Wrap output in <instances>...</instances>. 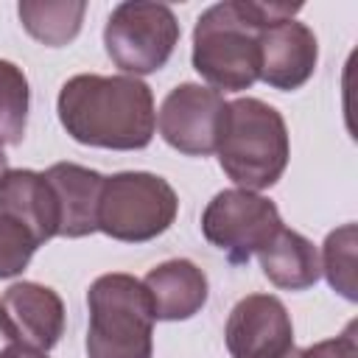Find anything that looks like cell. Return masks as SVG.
I'll list each match as a JSON object with an SVG mask.
<instances>
[{
    "instance_id": "cell-1",
    "label": "cell",
    "mask_w": 358,
    "mask_h": 358,
    "mask_svg": "<svg viewBox=\"0 0 358 358\" xmlns=\"http://www.w3.org/2000/svg\"><path fill=\"white\" fill-rule=\"evenodd\" d=\"M56 112L62 129L90 148L140 151L157 131L151 87L134 76L78 73L62 84Z\"/></svg>"
},
{
    "instance_id": "cell-2",
    "label": "cell",
    "mask_w": 358,
    "mask_h": 358,
    "mask_svg": "<svg viewBox=\"0 0 358 358\" xmlns=\"http://www.w3.org/2000/svg\"><path fill=\"white\" fill-rule=\"evenodd\" d=\"M299 3L224 0L199 14L193 28V70L215 92H241L257 81L260 31L294 20Z\"/></svg>"
},
{
    "instance_id": "cell-3",
    "label": "cell",
    "mask_w": 358,
    "mask_h": 358,
    "mask_svg": "<svg viewBox=\"0 0 358 358\" xmlns=\"http://www.w3.org/2000/svg\"><path fill=\"white\" fill-rule=\"evenodd\" d=\"M218 165L243 190H266L288 168L291 140L285 117L260 98H235L218 131Z\"/></svg>"
},
{
    "instance_id": "cell-4",
    "label": "cell",
    "mask_w": 358,
    "mask_h": 358,
    "mask_svg": "<svg viewBox=\"0 0 358 358\" xmlns=\"http://www.w3.org/2000/svg\"><path fill=\"white\" fill-rule=\"evenodd\" d=\"M87 358H151L154 313L143 282L131 274H101L87 288Z\"/></svg>"
},
{
    "instance_id": "cell-5",
    "label": "cell",
    "mask_w": 358,
    "mask_h": 358,
    "mask_svg": "<svg viewBox=\"0 0 358 358\" xmlns=\"http://www.w3.org/2000/svg\"><path fill=\"white\" fill-rule=\"evenodd\" d=\"M179 213V196L168 179L151 171L103 176L98 199V232L120 243H145L162 235Z\"/></svg>"
},
{
    "instance_id": "cell-6",
    "label": "cell",
    "mask_w": 358,
    "mask_h": 358,
    "mask_svg": "<svg viewBox=\"0 0 358 358\" xmlns=\"http://www.w3.org/2000/svg\"><path fill=\"white\" fill-rule=\"evenodd\" d=\"M182 28L165 3L126 0L117 3L103 25V48L123 76H148L168 64L179 45Z\"/></svg>"
},
{
    "instance_id": "cell-7",
    "label": "cell",
    "mask_w": 358,
    "mask_h": 358,
    "mask_svg": "<svg viewBox=\"0 0 358 358\" xmlns=\"http://www.w3.org/2000/svg\"><path fill=\"white\" fill-rule=\"evenodd\" d=\"M280 229L282 218L277 204L243 187L218 190L201 213L204 238L221 249L229 263H249V257L266 249Z\"/></svg>"
},
{
    "instance_id": "cell-8",
    "label": "cell",
    "mask_w": 358,
    "mask_h": 358,
    "mask_svg": "<svg viewBox=\"0 0 358 358\" xmlns=\"http://www.w3.org/2000/svg\"><path fill=\"white\" fill-rule=\"evenodd\" d=\"M224 109L221 92L193 81L176 84L157 112L159 137L185 157H210L218 145Z\"/></svg>"
},
{
    "instance_id": "cell-9",
    "label": "cell",
    "mask_w": 358,
    "mask_h": 358,
    "mask_svg": "<svg viewBox=\"0 0 358 358\" xmlns=\"http://www.w3.org/2000/svg\"><path fill=\"white\" fill-rule=\"evenodd\" d=\"M224 341L232 358H299L291 313L274 294H246L227 316Z\"/></svg>"
},
{
    "instance_id": "cell-10",
    "label": "cell",
    "mask_w": 358,
    "mask_h": 358,
    "mask_svg": "<svg viewBox=\"0 0 358 358\" xmlns=\"http://www.w3.org/2000/svg\"><path fill=\"white\" fill-rule=\"evenodd\" d=\"M319 62L316 34L299 22H277L257 36V78L274 90L291 92L310 81Z\"/></svg>"
},
{
    "instance_id": "cell-11",
    "label": "cell",
    "mask_w": 358,
    "mask_h": 358,
    "mask_svg": "<svg viewBox=\"0 0 358 358\" xmlns=\"http://www.w3.org/2000/svg\"><path fill=\"white\" fill-rule=\"evenodd\" d=\"M0 308L17 330V338L28 347L48 352L64 336V302L50 285L20 280L3 291Z\"/></svg>"
},
{
    "instance_id": "cell-12",
    "label": "cell",
    "mask_w": 358,
    "mask_h": 358,
    "mask_svg": "<svg viewBox=\"0 0 358 358\" xmlns=\"http://www.w3.org/2000/svg\"><path fill=\"white\" fill-rule=\"evenodd\" d=\"M140 282L148 294L154 322H187L210 296L207 274L187 257H173L148 268Z\"/></svg>"
},
{
    "instance_id": "cell-13",
    "label": "cell",
    "mask_w": 358,
    "mask_h": 358,
    "mask_svg": "<svg viewBox=\"0 0 358 358\" xmlns=\"http://www.w3.org/2000/svg\"><path fill=\"white\" fill-rule=\"evenodd\" d=\"M42 173L53 190L59 210L56 238H87L98 232V199L103 187V173L76 162H56Z\"/></svg>"
},
{
    "instance_id": "cell-14",
    "label": "cell",
    "mask_w": 358,
    "mask_h": 358,
    "mask_svg": "<svg viewBox=\"0 0 358 358\" xmlns=\"http://www.w3.org/2000/svg\"><path fill=\"white\" fill-rule=\"evenodd\" d=\"M0 210L22 218L39 241H50L59 235V210L53 190L42 171L31 168H8L0 179Z\"/></svg>"
},
{
    "instance_id": "cell-15",
    "label": "cell",
    "mask_w": 358,
    "mask_h": 358,
    "mask_svg": "<svg viewBox=\"0 0 358 358\" xmlns=\"http://www.w3.org/2000/svg\"><path fill=\"white\" fill-rule=\"evenodd\" d=\"M257 257H260V268H263L266 280L282 291L313 288L322 277V263H319L316 246L305 235H299L288 227H282L271 238V243L257 252Z\"/></svg>"
},
{
    "instance_id": "cell-16",
    "label": "cell",
    "mask_w": 358,
    "mask_h": 358,
    "mask_svg": "<svg viewBox=\"0 0 358 358\" xmlns=\"http://www.w3.org/2000/svg\"><path fill=\"white\" fill-rule=\"evenodd\" d=\"M87 3L84 0H22L17 6V17L22 28L48 48L70 45L84 22Z\"/></svg>"
},
{
    "instance_id": "cell-17",
    "label": "cell",
    "mask_w": 358,
    "mask_h": 358,
    "mask_svg": "<svg viewBox=\"0 0 358 358\" xmlns=\"http://www.w3.org/2000/svg\"><path fill=\"white\" fill-rule=\"evenodd\" d=\"M31 90L20 64L0 59V145H20L28 126Z\"/></svg>"
},
{
    "instance_id": "cell-18",
    "label": "cell",
    "mask_w": 358,
    "mask_h": 358,
    "mask_svg": "<svg viewBox=\"0 0 358 358\" xmlns=\"http://www.w3.org/2000/svg\"><path fill=\"white\" fill-rule=\"evenodd\" d=\"M355 246H358V229L355 224H341L338 229L327 232L322 246V274L327 277L330 288L341 294L347 302L358 299L355 285Z\"/></svg>"
},
{
    "instance_id": "cell-19",
    "label": "cell",
    "mask_w": 358,
    "mask_h": 358,
    "mask_svg": "<svg viewBox=\"0 0 358 358\" xmlns=\"http://www.w3.org/2000/svg\"><path fill=\"white\" fill-rule=\"evenodd\" d=\"M39 246V235L22 218L0 210V280L22 274Z\"/></svg>"
},
{
    "instance_id": "cell-20",
    "label": "cell",
    "mask_w": 358,
    "mask_h": 358,
    "mask_svg": "<svg viewBox=\"0 0 358 358\" xmlns=\"http://www.w3.org/2000/svg\"><path fill=\"white\" fill-rule=\"evenodd\" d=\"M299 358H358V338H355V322L347 324V330L336 338L316 341L305 350H299Z\"/></svg>"
},
{
    "instance_id": "cell-21",
    "label": "cell",
    "mask_w": 358,
    "mask_h": 358,
    "mask_svg": "<svg viewBox=\"0 0 358 358\" xmlns=\"http://www.w3.org/2000/svg\"><path fill=\"white\" fill-rule=\"evenodd\" d=\"M20 338H17V330L11 327V322H8V316L3 313V308H0V358L17 344Z\"/></svg>"
},
{
    "instance_id": "cell-22",
    "label": "cell",
    "mask_w": 358,
    "mask_h": 358,
    "mask_svg": "<svg viewBox=\"0 0 358 358\" xmlns=\"http://www.w3.org/2000/svg\"><path fill=\"white\" fill-rule=\"evenodd\" d=\"M3 358H48V352H42V350H36V347H28V344L17 341Z\"/></svg>"
},
{
    "instance_id": "cell-23",
    "label": "cell",
    "mask_w": 358,
    "mask_h": 358,
    "mask_svg": "<svg viewBox=\"0 0 358 358\" xmlns=\"http://www.w3.org/2000/svg\"><path fill=\"white\" fill-rule=\"evenodd\" d=\"M6 171H8V157H6V151H3V145H0V179L6 176Z\"/></svg>"
}]
</instances>
